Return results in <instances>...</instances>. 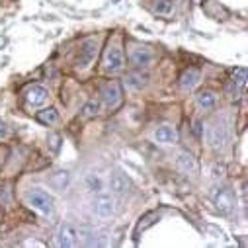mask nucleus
<instances>
[{"instance_id": "f257e3e1", "label": "nucleus", "mask_w": 248, "mask_h": 248, "mask_svg": "<svg viewBox=\"0 0 248 248\" xmlns=\"http://www.w3.org/2000/svg\"><path fill=\"white\" fill-rule=\"evenodd\" d=\"M207 143L213 151L221 153L229 147L231 139H232V129H231V119L225 117V115H217L215 119L209 121V125H207Z\"/></svg>"}, {"instance_id": "f03ea898", "label": "nucleus", "mask_w": 248, "mask_h": 248, "mask_svg": "<svg viewBox=\"0 0 248 248\" xmlns=\"http://www.w3.org/2000/svg\"><path fill=\"white\" fill-rule=\"evenodd\" d=\"M26 198H28V203L35 211H39L41 215H51L55 211V200H53V196H49L41 188H31Z\"/></svg>"}, {"instance_id": "7ed1b4c3", "label": "nucleus", "mask_w": 248, "mask_h": 248, "mask_svg": "<svg viewBox=\"0 0 248 248\" xmlns=\"http://www.w3.org/2000/svg\"><path fill=\"white\" fill-rule=\"evenodd\" d=\"M123 67H125V57H123L119 43H109L104 53V71L115 75V73L123 71Z\"/></svg>"}, {"instance_id": "20e7f679", "label": "nucleus", "mask_w": 248, "mask_h": 248, "mask_svg": "<svg viewBox=\"0 0 248 248\" xmlns=\"http://www.w3.org/2000/svg\"><path fill=\"white\" fill-rule=\"evenodd\" d=\"M102 100H104V106L108 109H117L123 102V90H121V84L117 80H109L102 86Z\"/></svg>"}, {"instance_id": "39448f33", "label": "nucleus", "mask_w": 248, "mask_h": 248, "mask_svg": "<svg viewBox=\"0 0 248 248\" xmlns=\"http://www.w3.org/2000/svg\"><path fill=\"white\" fill-rule=\"evenodd\" d=\"M96 51H98V39L94 37H88L80 43V49H78V57H77V69H86L94 57H96Z\"/></svg>"}, {"instance_id": "423d86ee", "label": "nucleus", "mask_w": 248, "mask_h": 248, "mask_svg": "<svg viewBox=\"0 0 248 248\" xmlns=\"http://www.w3.org/2000/svg\"><path fill=\"white\" fill-rule=\"evenodd\" d=\"M129 61L135 69H149L155 63V53L149 47H135L129 53Z\"/></svg>"}, {"instance_id": "0eeeda50", "label": "nucleus", "mask_w": 248, "mask_h": 248, "mask_svg": "<svg viewBox=\"0 0 248 248\" xmlns=\"http://www.w3.org/2000/svg\"><path fill=\"white\" fill-rule=\"evenodd\" d=\"M244 88H246V69H238L227 84V96L231 100H240L244 96Z\"/></svg>"}, {"instance_id": "6e6552de", "label": "nucleus", "mask_w": 248, "mask_h": 248, "mask_svg": "<svg viewBox=\"0 0 248 248\" xmlns=\"http://www.w3.org/2000/svg\"><path fill=\"white\" fill-rule=\"evenodd\" d=\"M94 213L100 219H109L115 213V200L109 194H100L94 200Z\"/></svg>"}, {"instance_id": "1a4fd4ad", "label": "nucleus", "mask_w": 248, "mask_h": 248, "mask_svg": "<svg viewBox=\"0 0 248 248\" xmlns=\"http://www.w3.org/2000/svg\"><path fill=\"white\" fill-rule=\"evenodd\" d=\"M57 242L59 246H77L78 244V229L73 223H63L57 232Z\"/></svg>"}, {"instance_id": "9d476101", "label": "nucleus", "mask_w": 248, "mask_h": 248, "mask_svg": "<svg viewBox=\"0 0 248 248\" xmlns=\"http://www.w3.org/2000/svg\"><path fill=\"white\" fill-rule=\"evenodd\" d=\"M213 200H215V205H217V209L221 213H231L234 209V192L229 188V186L219 188Z\"/></svg>"}, {"instance_id": "9b49d317", "label": "nucleus", "mask_w": 248, "mask_h": 248, "mask_svg": "<svg viewBox=\"0 0 248 248\" xmlns=\"http://www.w3.org/2000/svg\"><path fill=\"white\" fill-rule=\"evenodd\" d=\"M200 80H202V71L196 69V67H190V69H186L180 77V88L190 92L200 84Z\"/></svg>"}, {"instance_id": "f8f14e48", "label": "nucleus", "mask_w": 248, "mask_h": 248, "mask_svg": "<svg viewBox=\"0 0 248 248\" xmlns=\"http://www.w3.org/2000/svg\"><path fill=\"white\" fill-rule=\"evenodd\" d=\"M109 188H111V192L117 194V196H125V194L131 190V182H129V178H127L125 174L115 172V174H111V178H109Z\"/></svg>"}, {"instance_id": "ddd939ff", "label": "nucleus", "mask_w": 248, "mask_h": 248, "mask_svg": "<svg viewBox=\"0 0 248 248\" xmlns=\"http://www.w3.org/2000/svg\"><path fill=\"white\" fill-rule=\"evenodd\" d=\"M153 139L156 143H160V145H174L178 141V133H176V129L172 125H160V127L155 129Z\"/></svg>"}, {"instance_id": "4468645a", "label": "nucleus", "mask_w": 248, "mask_h": 248, "mask_svg": "<svg viewBox=\"0 0 248 248\" xmlns=\"http://www.w3.org/2000/svg\"><path fill=\"white\" fill-rule=\"evenodd\" d=\"M26 100H28L30 106L39 108V106H43V104L49 100V92H47L43 86H31V88L26 92Z\"/></svg>"}, {"instance_id": "2eb2a0df", "label": "nucleus", "mask_w": 248, "mask_h": 248, "mask_svg": "<svg viewBox=\"0 0 248 248\" xmlns=\"http://www.w3.org/2000/svg\"><path fill=\"white\" fill-rule=\"evenodd\" d=\"M125 84H127V88H131V90H143V88L149 84V75L143 73L141 69H137V71H133V73H129V75L125 77Z\"/></svg>"}, {"instance_id": "dca6fc26", "label": "nucleus", "mask_w": 248, "mask_h": 248, "mask_svg": "<svg viewBox=\"0 0 248 248\" xmlns=\"http://www.w3.org/2000/svg\"><path fill=\"white\" fill-rule=\"evenodd\" d=\"M176 166L184 172V174H196L198 172V160L194 158V155L190 153H180L176 158Z\"/></svg>"}, {"instance_id": "f3484780", "label": "nucleus", "mask_w": 248, "mask_h": 248, "mask_svg": "<svg viewBox=\"0 0 248 248\" xmlns=\"http://www.w3.org/2000/svg\"><path fill=\"white\" fill-rule=\"evenodd\" d=\"M196 102H198V108L203 109V111H211L217 108V94L213 90H202L198 96H196Z\"/></svg>"}, {"instance_id": "a211bd4d", "label": "nucleus", "mask_w": 248, "mask_h": 248, "mask_svg": "<svg viewBox=\"0 0 248 248\" xmlns=\"http://www.w3.org/2000/svg\"><path fill=\"white\" fill-rule=\"evenodd\" d=\"M151 6L156 14L160 16H172L174 14V4L172 0H151Z\"/></svg>"}, {"instance_id": "6ab92c4d", "label": "nucleus", "mask_w": 248, "mask_h": 248, "mask_svg": "<svg viewBox=\"0 0 248 248\" xmlns=\"http://www.w3.org/2000/svg\"><path fill=\"white\" fill-rule=\"evenodd\" d=\"M35 117H37V121H39V123H43V125H53V123H57V121H59V113H57V109H55V108L41 109V111H37V113H35Z\"/></svg>"}, {"instance_id": "aec40b11", "label": "nucleus", "mask_w": 248, "mask_h": 248, "mask_svg": "<svg viewBox=\"0 0 248 248\" xmlns=\"http://www.w3.org/2000/svg\"><path fill=\"white\" fill-rule=\"evenodd\" d=\"M69 180H71L69 172H57V174H53V176L49 178V182L55 186L57 190H65L67 186H69Z\"/></svg>"}, {"instance_id": "412c9836", "label": "nucleus", "mask_w": 248, "mask_h": 248, "mask_svg": "<svg viewBox=\"0 0 248 248\" xmlns=\"http://www.w3.org/2000/svg\"><path fill=\"white\" fill-rule=\"evenodd\" d=\"M100 109H102V104H100L98 100H90V102L84 104L82 115H84V117H96V115L100 113Z\"/></svg>"}, {"instance_id": "4be33fe9", "label": "nucleus", "mask_w": 248, "mask_h": 248, "mask_svg": "<svg viewBox=\"0 0 248 248\" xmlns=\"http://www.w3.org/2000/svg\"><path fill=\"white\" fill-rule=\"evenodd\" d=\"M86 186H88L90 192H100L102 190V180L96 174H88L86 176Z\"/></svg>"}, {"instance_id": "5701e85b", "label": "nucleus", "mask_w": 248, "mask_h": 248, "mask_svg": "<svg viewBox=\"0 0 248 248\" xmlns=\"http://www.w3.org/2000/svg\"><path fill=\"white\" fill-rule=\"evenodd\" d=\"M8 127H6V123L2 121V119H0V141H2V139H6L8 137Z\"/></svg>"}, {"instance_id": "b1692460", "label": "nucleus", "mask_w": 248, "mask_h": 248, "mask_svg": "<svg viewBox=\"0 0 248 248\" xmlns=\"http://www.w3.org/2000/svg\"><path fill=\"white\" fill-rule=\"evenodd\" d=\"M6 41H4V37H0V45H4Z\"/></svg>"}]
</instances>
